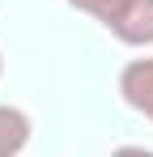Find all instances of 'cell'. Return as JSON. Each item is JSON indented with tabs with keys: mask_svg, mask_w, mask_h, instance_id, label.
Instances as JSON below:
<instances>
[{
	"mask_svg": "<svg viewBox=\"0 0 153 157\" xmlns=\"http://www.w3.org/2000/svg\"><path fill=\"white\" fill-rule=\"evenodd\" d=\"M106 30L124 47H153V0H124Z\"/></svg>",
	"mask_w": 153,
	"mask_h": 157,
	"instance_id": "cell-1",
	"label": "cell"
},
{
	"mask_svg": "<svg viewBox=\"0 0 153 157\" xmlns=\"http://www.w3.org/2000/svg\"><path fill=\"white\" fill-rule=\"evenodd\" d=\"M119 98L153 123V55H136L119 68Z\"/></svg>",
	"mask_w": 153,
	"mask_h": 157,
	"instance_id": "cell-2",
	"label": "cell"
},
{
	"mask_svg": "<svg viewBox=\"0 0 153 157\" xmlns=\"http://www.w3.org/2000/svg\"><path fill=\"white\" fill-rule=\"evenodd\" d=\"M30 136H34L30 115H26L22 106L0 102V157H17L26 144H30Z\"/></svg>",
	"mask_w": 153,
	"mask_h": 157,
	"instance_id": "cell-3",
	"label": "cell"
},
{
	"mask_svg": "<svg viewBox=\"0 0 153 157\" xmlns=\"http://www.w3.org/2000/svg\"><path fill=\"white\" fill-rule=\"evenodd\" d=\"M64 4H73L76 13H85V17H94V21H102V26H106L124 0H64Z\"/></svg>",
	"mask_w": 153,
	"mask_h": 157,
	"instance_id": "cell-4",
	"label": "cell"
},
{
	"mask_svg": "<svg viewBox=\"0 0 153 157\" xmlns=\"http://www.w3.org/2000/svg\"><path fill=\"white\" fill-rule=\"evenodd\" d=\"M0 77H4V55H0Z\"/></svg>",
	"mask_w": 153,
	"mask_h": 157,
	"instance_id": "cell-5",
	"label": "cell"
}]
</instances>
